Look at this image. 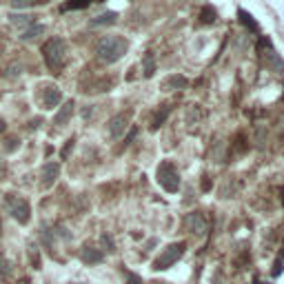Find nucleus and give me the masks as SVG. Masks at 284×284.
<instances>
[{
  "label": "nucleus",
  "mask_w": 284,
  "mask_h": 284,
  "mask_svg": "<svg viewBox=\"0 0 284 284\" xmlns=\"http://www.w3.org/2000/svg\"><path fill=\"white\" fill-rule=\"evenodd\" d=\"M184 246H186L184 242L169 244L167 249L160 253V258H158V260H155V262H153V269H169V267H171V264L176 262V260H178V258H180V256H182V253H184Z\"/></svg>",
  "instance_id": "obj_5"
},
{
  "label": "nucleus",
  "mask_w": 284,
  "mask_h": 284,
  "mask_svg": "<svg viewBox=\"0 0 284 284\" xmlns=\"http://www.w3.org/2000/svg\"><path fill=\"white\" fill-rule=\"evenodd\" d=\"M186 84H189V80H186L184 76L173 74V76H169L167 80H165V89H184Z\"/></svg>",
  "instance_id": "obj_13"
},
{
  "label": "nucleus",
  "mask_w": 284,
  "mask_h": 284,
  "mask_svg": "<svg viewBox=\"0 0 284 284\" xmlns=\"http://www.w3.org/2000/svg\"><path fill=\"white\" fill-rule=\"evenodd\" d=\"M127 284H142V280L136 273H127Z\"/></svg>",
  "instance_id": "obj_22"
},
{
  "label": "nucleus",
  "mask_w": 284,
  "mask_h": 284,
  "mask_svg": "<svg viewBox=\"0 0 284 284\" xmlns=\"http://www.w3.org/2000/svg\"><path fill=\"white\" fill-rule=\"evenodd\" d=\"M200 18H202V22H213V20H215V11L211 9V7H204L202 14H200Z\"/></svg>",
  "instance_id": "obj_21"
},
{
  "label": "nucleus",
  "mask_w": 284,
  "mask_h": 284,
  "mask_svg": "<svg viewBox=\"0 0 284 284\" xmlns=\"http://www.w3.org/2000/svg\"><path fill=\"white\" fill-rule=\"evenodd\" d=\"M9 273H11V262L7 258H0V275L7 277Z\"/></svg>",
  "instance_id": "obj_20"
},
{
  "label": "nucleus",
  "mask_w": 284,
  "mask_h": 284,
  "mask_svg": "<svg viewBox=\"0 0 284 284\" xmlns=\"http://www.w3.org/2000/svg\"><path fill=\"white\" fill-rule=\"evenodd\" d=\"M0 235H3V222H0Z\"/></svg>",
  "instance_id": "obj_27"
},
{
  "label": "nucleus",
  "mask_w": 284,
  "mask_h": 284,
  "mask_svg": "<svg viewBox=\"0 0 284 284\" xmlns=\"http://www.w3.org/2000/svg\"><path fill=\"white\" fill-rule=\"evenodd\" d=\"M74 116V102H65L62 105V109H60V111L56 113V120H53V122H56L58 127H62V124H67L69 122V118Z\"/></svg>",
  "instance_id": "obj_10"
},
{
  "label": "nucleus",
  "mask_w": 284,
  "mask_h": 284,
  "mask_svg": "<svg viewBox=\"0 0 284 284\" xmlns=\"http://www.w3.org/2000/svg\"><path fill=\"white\" fill-rule=\"evenodd\" d=\"M169 111H171V107H169V105H165V109H162V111H158V113H155V118H153V129H155V127H158V124H162V122H165V118H167V113Z\"/></svg>",
  "instance_id": "obj_19"
},
{
  "label": "nucleus",
  "mask_w": 284,
  "mask_h": 284,
  "mask_svg": "<svg viewBox=\"0 0 284 284\" xmlns=\"http://www.w3.org/2000/svg\"><path fill=\"white\" fill-rule=\"evenodd\" d=\"M5 171V162H3V158H0V173Z\"/></svg>",
  "instance_id": "obj_26"
},
{
  "label": "nucleus",
  "mask_w": 284,
  "mask_h": 284,
  "mask_svg": "<svg viewBox=\"0 0 284 284\" xmlns=\"http://www.w3.org/2000/svg\"><path fill=\"white\" fill-rule=\"evenodd\" d=\"M60 100H62V93H60L56 84H45L42 87V107L45 109H56Z\"/></svg>",
  "instance_id": "obj_7"
},
{
  "label": "nucleus",
  "mask_w": 284,
  "mask_h": 284,
  "mask_svg": "<svg viewBox=\"0 0 284 284\" xmlns=\"http://www.w3.org/2000/svg\"><path fill=\"white\" fill-rule=\"evenodd\" d=\"M71 147H74V140H69V142H67V147H65V151H62V158H67V153L71 151Z\"/></svg>",
  "instance_id": "obj_24"
},
{
  "label": "nucleus",
  "mask_w": 284,
  "mask_h": 284,
  "mask_svg": "<svg viewBox=\"0 0 284 284\" xmlns=\"http://www.w3.org/2000/svg\"><path fill=\"white\" fill-rule=\"evenodd\" d=\"M184 229L189 233H196V235H204L209 229V222L207 217H204L202 213H189L184 217Z\"/></svg>",
  "instance_id": "obj_6"
},
{
  "label": "nucleus",
  "mask_w": 284,
  "mask_h": 284,
  "mask_svg": "<svg viewBox=\"0 0 284 284\" xmlns=\"http://www.w3.org/2000/svg\"><path fill=\"white\" fill-rule=\"evenodd\" d=\"M45 0H11V7L14 9H27V7H34V5H40Z\"/></svg>",
  "instance_id": "obj_18"
},
{
  "label": "nucleus",
  "mask_w": 284,
  "mask_h": 284,
  "mask_svg": "<svg viewBox=\"0 0 284 284\" xmlns=\"http://www.w3.org/2000/svg\"><path fill=\"white\" fill-rule=\"evenodd\" d=\"M45 34V25H38V22H34V25H29L25 31H22L20 36V40H34V38H38V36Z\"/></svg>",
  "instance_id": "obj_12"
},
{
  "label": "nucleus",
  "mask_w": 284,
  "mask_h": 284,
  "mask_svg": "<svg viewBox=\"0 0 284 284\" xmlns=\"http://www.w3.org/2000/svg\"><path fill=\"white\" fill-rule=\"evenodd\" d=\"M129 118L131 113H118V116H113L109 120V136L111 138H120L124 134V129L129 127Z\"/></svg>",
  "instance_id": "obj_8"
},
{
  "label": "nucleus",
  "mask_w": 284,
  "mask_h": 284,
  "mask_svg": "<svg viewBox=\"0 0 284 284\" xmlns=\"http://www.w3.org/2000/svg\"><path fill=\"white\" fill-rule=\"evenodd\" d=\"M5 129H7V124H5V120H0V134H5Z\"/></svg>",
  "instance_id": "obj_25"
},
{
  "label": "nucleus",
  "mask_w": 284,
  "mask_h": 284,
  "mask_svg": "<svg viewBox=\"0 0 284 284\" xmlns=\"http://www.w3.org/2000/svg\"><path fill=\"white\" fill-rule=\"evenodd\" d=\"M3 147H5L7 153H14V151H18V147H20V140H18L16 136H9V138H5Z\"/></svg>",
  "instance_id": "obj_17"
},
{
  "label": "nucleus",
  "mask_w": 284,
  "mask_h": 284,
  "mask_svg": "<svg viewBox=\"0 0 284 284\" xmlns=\"http://www.w3.org/2000/svg\"><path fill=\"white\" fill-rule=\"evenodd\" d=\"M58 173H60V167H58V162H47L45 167H42V186L45 189H49V186L56 182V178H58Z\"/></svg>",
  "instance_id": "obj_9"
},
{
  "label": "nucleus",
  "mask_w": 284,
  "mask_h": 284,
  "mask_svg": "<svg viewBox=\"0 0 284 284\" xmlns=\"http://www.w3.org/2000/svg\"><path fill=\"white\" fill-rule=\"evenodd\" d=\"M5 204H7L11 217H14L18 225H27L31 220V207H29V202L25 198L16 196V193H7L5 196Z\"/></svg>",
  "instance_id": "obj_3"
},
{
  "label": "nucleus",
  "mask_w": 284,
  "mask_h": 284,
  "mask_svg": "<svg viewBox=\"0 0 284 284\" xmlns=\"http://www.w3.org/2000/svg\"><path fill=\"white\" fill-rule=\"evenodd\" d=\"M158 182H160L162 189L169 191V193H176L180 189V173H178V169H176L173 162H169V160L160 162V167H158Z\"/></svg>",
  "instance_id": "obj_4"
},
{
  "label": "nucleus",
  "mask_w": 284,
  "mask_h": 284,
  "mask_svg": "<svg viewBox=\"0 0 284 284\" xmlns=\"http://www.w3.org/2000/svg\"><path fill=\"white\" fill-rule=\"evenodd\" d=\"M82 260L87 264H96V262H100L102 260V253L98 249H93V246H84L82 249Z\"/></svg>",
  "instance_id": "obj_14"
},
{
  "label": "nucleus",
  "mask_w": 284,
  "mask_h": 284,
  "mask_svg": "<svg viewBox=\"0 0 284 284\" xmlns=\"http://www.w3.org/2000/svg\"><path fill=\"white\" fill-rule=\"evenodd\" d=\"M202 118H204V113H202L200 107H189V111H186V124H189V129L200 124Z\"/></svg>",
  "instance_id": "obj_11"
},
{
  "label": "nucleus",
  "mask_w": 284,
  "mask_h": 284,
  "mask_svg": "<svg viewBox=\"0 0 284 284\" xmlns=\"http://www.w3.org/2000/svg\"><path fill=\"white\" fill-rule=\"evenodd\" d=\"M118 20V14H113V11H107V14H102L98 18H93L91 20V27H100V25H111V22Z\"/></svg>",
  "instance_id": "obj_15"
},
{
  "label": "nucleus",
  "mask_w": 284,
  "mask_h": 284,
  "mask_svg": "<svg viewBox=\"0 0 284 284\" xmlns=\"http://www.w3.org/2000/svg\"><path fill=\"white\" fill-rule=\"evenodd\" d=\"M127 47H129V42H127L122 36H105V38H100L98 45H96V53H98V58L102 62L113 65L127 53Z\"/></svg>",
  "instance_id": "obj_1"
},
{
  "label": "nucleus",
  "mask_w": 284,
  "mask_h": 284,
  "mask_svg": "<svg viewBox=\"0 0 284 284\" xmlns=\"http://www.w3.org/2000/svg\"><path fill=\"white\" fill-rule=\"evenodd\" d=\"M18 69H20L18 65H11V67H7V74H5V76H7V78H16L18 76Z\"/></svg>",
  "instance_id": "obj_23"
},
{
  "label": "nucleus",
  "mask_w": 284,
  "mask_h": 284,
  "mask_svg": "<svg viewBox=\"0 0 284 284\" xmlns=\"http://www.w3.org/2000/svg\"><path fill=\"white\" fill-rule=\"evenodd\" d=\"M34 18H36V16H31V14H20V16H18V14H11L9 20H11V25H20V27L27 25V27H29V25H34Z\"/></svg>",
  "instance_id": "obj_16"
},
{
  "label": "nucleus",
  "mask_w": 284,
  "mask_h": 284,
  "mask_svg": "<svg viewBox=\"0 0 284 284\" xmlns=\"http://www.w3.org/2000/svg\"><path fill=\"white\" fill-rule=\"evenodd\" d=\"M0 56H3V45H0Z\"/></svg>",
  "instance_id": "obj_28"
},
{
  "label": "nucleus",
  "mask_w": 284,
  "mask_h": 284,
  "mask_svg": "<svg viewBox=\"0 0 284 284\" xmlns=\"http://www.w3.org/2000/svg\"><path fill=\"white\" fill-rule=\"evenodd\" d=\"M42 56H45V62L51 71H60L67 60V42L62 38H49L42 47Z\"/></svg>",
  "instance_id": "obj_2"
}]
</instances>
